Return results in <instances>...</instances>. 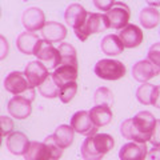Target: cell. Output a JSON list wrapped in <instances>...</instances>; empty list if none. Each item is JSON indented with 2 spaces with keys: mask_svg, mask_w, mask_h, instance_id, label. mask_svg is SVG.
Segmentation results:
<instances>
[{
  "mask_svg": "<svg viewBox=\"0 0 160 160\" xmlns=\"http://www.w3.org/2000/svg\"><path fill=\"white\" fill-rule=\"evenodd\" d=\"M79 75V67L73 66H59L51 75L52 79L55 80V83L58 84L59 88H62L64 84L76 82Z\"/></svg>",
  "mask_w": 160,
  "mask_h": 160,
  "instance_id": "18",
  "label": "cell"
},
{
  "mask_svg": "<svg viewBox=\"0 0 160 160\" xmlns=\"http://www.w3.org/2000/svg\"><path fill=\"white\" fill-rule=\"evenodd\" d=\"M40 40V38L38 36L35 32H22L18 35L16 38V47L24 55H33L35 48H36V44Z\"/></svg>",
  "mask_w": 160,
  "mask_h": 160,
  "instance_id": "21",
  "label": "cell"
},
{
  "mask_svg": "<svg viewBox=\"0 0 160 160\" xmlns=\"http://www.w3.org/2000/svg\"><path fill=\"white\" fill-rule=\"evenodd\" d=\"M59 53H60V66H73L79 67L78 64V55L76 49L72 44L69 43H62L59 46Z\"/></svg>",
  "mask_w": 160,
  "mask_h": 160,
  "instance_id": "24",
  "label": "cell"
},
{
  "mask_svg": "<svg viewBox=\"0 0 160 160\" xmlns=\"http://www.w3.org/2000/svg\"><path fill=\"white\" fill-rule=\"evenodd\" d=\"M104 15H106V18L108 20L109 28L120 29L122 31L123 28H126L128 26L131 12H129V8L127 4H124L122 2H115L113 7Z\"/></svg>",
  "mask_w": 160,
  "mask_h": 160,
  "instance_id": "8",
  "label": "cell"
},
{
  "mask_svg": "<svg viewBox=\"0 0 160 160\" xmlns=\"http://www.w3.org/2000/svg\"><path fill=\"white\" fill-rule=\"evenodd\" d=\"M8 51H9V43H8V40L4 38L3 35H0V60H4V59L7 58Z\"/></svg>",
  "mask_w": 160,
  "mask_h": 160,
  "instance_id": "33",
  "label": "cell"
},
{
  "mask_svg": "<svg viewBox=\"0 0 160 160\" xmlns=\"http://www.w3.org/2000/svg\"><path fill=\"white\" fill-rule=\"evenodd\" d=\"M108 28H109L108 20L104 13L88 12L87 19H86V22L83 23V26L78 29H75V35H76V38L80 39L82 42H86L89 35L103 32Z\"/></svg>",
  "mask_w": 160,
  "mask_h": 160,
  "instance_id": "5",
  "label": "cell"
},
{
  "mask_svg": "<svg viewBox=\"0 0 160 160\" xmlns=\"http://www.w3.org/2000/svg\"><path fill=\"white\" fill-rule=\"evenodd\" d=\"M95 106H108L112 107L113 104V93L107 87H99L93 93Z\"/></svg>",
  "mask_w": 160,
  "mask_h": 160,
  "instance_id": "27",
  "label": "cell"
},
{
  "mask_svg": "<svg viewBox=\"0 0 160 160\" xmlns=\"http://www.w3.org/2000/svg\"><path fill=\"white\" fill-rule=\"evenodd\" d=\"M149 142L152 143L153 147H160V119H156V124L153 128V133Z\"/></svg>",
  "mask_w": 160,
  "mask_h": 160,
  "instance_id": "32",
  "label": "cell"
},
{
  "mask_svg": "<svg viewBox=\"0 0 160 160\" xmlns=\"http://www.w3.org/2000/svg\"><path fill=\"white\" fill-rule=\"evenodd\" d=\"M51 136H52V140L55 142V144H56L59 148L66 149L71 146L72 142H73L75 131L71 126H68V124H62V126H59L56 129H55V132L51 135Z\"/></svg>",
  "mask_w": 160,
  "mask_h": 160,
  "instance_id": "19",
  "label": "cell"
},
{
  "mask_svg": "<svg viewBox=\"0 0 160 160\" xmlns=\"http://www.w3.org/2000/svg\"><path fill=\"white\" fill-rule=\"evenodd\" d=\"M139 19H140L142 26L146 29H152V28L156 27L159 24V22H160V12L156 8L146 7L140 11Z\"/></svg>",
  "mask_w": 160,
  "mask_h": 160,
  "instance_id": "25",
  "label": "cell"
},
{
  "mask_svg": "<svg viewBox=\"0 0 160 160\" xmlns=\"http://www.w3.org/2000/svg\"><path fill=\"white\" fill-rule=\"evenodd\" d=\"M152 106L160 109V84L159 86H155L153 92H152Z\"/></svg>",
  "mask_w": 160,
  "mask_h": 160,
  "instance_id": "35",
  "label": "cell"
},
{
  "mask_svg": "<svg viewBox=\"0 0 160 160\" xmlns=\"http://www.w3.org/2000/svg\"><path fill=\"white\" fill-rule=\"evenodd\" d=\"M156 119L149 111H140L133 118L124 120L120 126V133L124 139L135 143H147L151 140Z\"/></svg>",
  "mask_w": 160,
  "mask_h": 160,
  "instance_id": "1",
  "label": "cell"
},
{
  "mask_svg": "<svg viewBox=\"0 0 160 160\" xmlns=\"http://www.w3.org/2000/svg\"><path fill=\"white\" fill-rule=\"evenodd\" d=\"M4 88L13 96H23L29 102H33L35 99V88L28 83L24 72L12 71L8 73L4 79Z\"/></svg>",
  "mask_w": 160,
  "mask_h": 160,
  "instance_id": "4",
  "label": "cell"
},
{
  "mask_svg": "<svg viewBox=\"0 0 160 160\" xmlns=\"http://www.w3.org/2000/svg\"><path fill=\"white\" fill-rule=\"evenodd\" d=\"M42 36H43V40H46V42L51 44L63 42L67 36V28L62 23L47 22L44 28L42 29Z\"/></svg>",
  "mask_w": 160,
  "mask_h": 160,
  "instance_id": "17",
  "label": "cell"
},
{
  "mask_svg": "<svg viewBox=\"0 0 160 160\" xmlns=\"http://www.w3.org/2000/svg\"><path fill=\"white\" fill-rule=\"evenodd\" d=\"M2 142H3V133L0 132V146H2Z\"/></svg>",
  "mask_w": 160,
  "mask_h": 160,
  "instance_id": "38",
  "label": "cell"
},
{
  "mask_svg": "<svg viewBox=\"0 0 160 160\" xmlns=\"http://www.w3.org/2000/svg\"><path fill=\"white\" fill-rule=\"evenodd\" d=\"M63 155V149L59 148L52 136L44 139V142H31L27 152L24 153L26 160H59Z\"/></svg>",
  "mask_w": 160,
  "mask_h": 160,
  "instance_id": "3",
  "label": "cell"
},
{
  "mask_svg": "<svg viewBox=\"0 0 160 160\" xmlns=\"http://www.w3.org/2000/svg\"><path fill=\"white\" fill-rule=\"evenodd\" d=\"M71 127L75 132L84 136H95L98 133V127L92 123L88 111H78L71 118Z\"/></svg>",
  "mask_w": 160,
  "mask_h": 160,
  "instance_id": "9",
  "label": "cell"
},
{
  "mask_svg": "<svg viewBox=\"0 0 160 160\" xmlns=\"http://www.w3.org/2000/svg\"><path fill=\"white\" fill-rule=\"evenodd\" d=\"M22 23L26 31L28 32H36L43 29L46 26V15L38 7H29L23 12Z\"/></svg>",
  "mask_w": 160,
  "mask_h": 160,
  "instance_id": "10",
  "label": "cell"
},
{
  "mask_svg": "<svg viewBox=\"0 0 160 160\" xmlns=\"http://www.w3.org/2000/svg\"><path fill=\"white\" fill-rule=\"evenodd\" d=\"M115 146V139L108 133H96L88 136L82 144L80 153L84 160H102Z\"/></svg>",
  "mask_w": 160,
  "mask_h": 160,
  "instance_id": "2",
  "label": "cell"
},
{
  "mask_svg": "<svg viewBox=\"0 0 160 160\" xmlns=\"http://www.w3.org/2000/svg\"><path fill=\"white\" fill-rule=\"evenodd\" d=\"M13 129V120L8 116H0V132L3 133V136L6 135L8 136Z\"/></svg>",
  "mask_w": 160,
  "mask_h": 160,
  "instance_id": "31",
  "label": "cell"
},
{
  "mask_svg": "<svg viewBox=\"0 0 160 160\" xmlns=\"http://www.w3.org/2000/svg\"><path fill=\"white\" fill-rule=\"evenodd\" d=\"M147 60L153 66L156 73L160 75V43H155L149 47L147 53Z\"/></svg>",
  "mask_w": 160,
  "mask_h": 160,
  "instance_id": "29",
  "label": "cell"
},
{
  "mask_svg": "<svg viewBox=\"0 0 160 160\" xmlns=\"http://www.w3.org/2000/svg\"><path fill=\"white\" fill-rule=\"evenodd\" d=\"M148 7H152V8H156L158 6H160V2H151V0H148L147 2Z\"/></svg>",
  "mask_w": 160,
  "mask_h": 160,
  "instance_id": "37",
  "label": "cell"
},
{
  "mask_svg": "<svg viewBox=\"0 0 160 160\" xmlns=\"http://www.w3.org/2000/svg\"><path fill=\"white\" fill-rule=\"evenodd\" d=\"M6 143H7L8 151L13 155H16V156H22V155L26 153L29 144H31L27 135H24L23 132H19V131L9 133L7 136Z\"/></svg>",
  "mask_w": 160,
  "mask_h": 160,
  "instance_id": "16",
  "label": "cell"
},
{
  "mask_svg": "<svg viewBox=\"0 0 160 160\" xmlns=\"http://www.w3.org/2000/svg\"><path fill=\"white\" fill-rule=\"evenodd\" d=\"M148 153L146 143L129 142L120 148L119 158L120 160H144Z\"/></svg>",
  "mask_w": 160,
  "mask_h": 160,
  "instance_id": "14",
  "label": "cell"
},
{
  "mask_svg": "<svg viewBox=\"0 0 160 160\" xmlns=\"http://www.w3.org/2000/svg\"><path fill=\"white\" fill-rule=\"evenodd\" d=\"M148 155L151 160H160V147H153L152 149H149Z\"/></svg>",
  "mask_w": 160,
  "mask_h": 160,
  "instance_id": "36",
  "label": "cell"
},
{
  "mask_svg": "<svg viewBox=\"0 0 160 160\" xmlns=\"http://www.w3.org/2000/svg\"><path fill=\"white\" fill-rule=\"evenodd\" d=\"M100 48H102L103 53H106L107 56H116V55L123 53L124 46L122 43V40L119 39L118 35H107L104 36L102 43H100Z\"/></svg>",
  "mask_w": 160,
  "mask_h": 160,
  "instance_id": "23",
  "label": "cell"
},
{
  "mask_svg": "<svg viewBox=\"0 0 160 160\" xmlns=\"http://www.w3.org/2000/svg\"><path fill=\"white\" fill-rule=\"evenodd\" d=\"M33 55L38 58L40 63H43L47 69H56L60 66V53L59 49L53 47V44L40 39L36 48H35Z\"/></svg>",
  "mask_w": 160,
  "mask_h": 160,
  "instance_id": "7",
  "label": "cell"
},
{
  "mask_svg": "<svg viewBox=\"0 0 160 160\" xmlns=\"http://www.w3.org/2000/svg\"><path fill=\"white\" fill-rule=\"evenodd\" d=\"M89 118H91L92 123L99 127H104L107 124L111 123V120L113 118L112 115V109L108 106H95L88 111Z\"/></svg>",
  "mask_w": 160,
  "mask_h": 160,
  "instance_id": "22",
  "label": "cell"
},
{
  "mask_svg": "<svg viewBox=\"0 0 160 160\" xmlns=\"http://www.w3.org/2000/svg\"><path fill=\"white\" fill-rule=\"evenodd\" d=\"M24 75L28 80V83L35 88V87H39L44 80H46L49 73H48V69L47 67L44 66L43 63H40L39 60H35V62H29L27 64L26 69H24Z\"/></svg>",
  "mask_w": 160,
  "mask_h": 160,
  "instance_id": "12",
  "label": "cell"
},
{
  "mask_svg": "<svg viewBox=\"0 0 160 160\" xmlns=\"http://www.w3.org/2000/svg\"><path fill=\"white\" fill-rule=\"evenodd\" d=\"M87 15L88 12L86 11V8L82 4L73 3L67 7L66 13H64V19H66V23L69 27H72L75 31V29H78L83 26V23L87 19Z\"/></svg>",
  "mask_w": 160,
  "mask_h": 160,
  "instance_id": "15",
  "label": "cell"
},
{
  "mask_svg": "<svg viewBox=\"0 0 160 160\" xmlns=\"http://www.w3.org/2000/svg\"><path fill=\"white\" fill-rule=\"evenodd\" d=\"M95 75L104 80H119L127 72L126 66L113 59H102L95 64Z\"/></svg>",
  "mask_w": 160,
  "mask_h": 160,
  "instance_id": "6",
  "label": "cell"
},
{
  "mask_svg": "<svg viewBox=\"0 0 160 160\" xmlns=\"http://www.w3.org/2000/svg\"><path fill=\"white\" fill-rule=\"evenodd\" d=\"M38 89H39V93L42 95L43 98H47V99L59 98V93H60V88L58 87V84L55 83V80L52 79L51 75L40 84Z\"/></svg>",
  "mask_w": 160,
  "mask_h": 160,
  "instance_id": "26",
  "label": "cell"
},
{
  "mask_svg": "<svg viewBox=\"0 0 160 160\" xmlns=\"http://www.w3.org/2000/svg\"><path fill=\"white\" fill-rule=\"evenodd\" d=\"M113 3H115L113 0H112V2H96V0H95V2H93V6L96 7L98 9H100V11L108 12L109 9L113 7Z\"/></svg>",
  "mask_w": 160,
  "mask_h": 160,
  "instance_id": "34",
  "label": "cell"
},
{
  "mask_svg": "<svg viewBox=\"0 0 160 160\" xmlns=\"http://www.w3.org/2000/svg\"><path fill=\"white\" fill-rule=\"evenodd\" d=\"M76 92H78V83L72 82V83L64 84V86L60 88L59 98H60V100H62L63 103H69L75 98Z\"/></svg>",
  "mask_w": 160,
  "mask_h": 160,
  "instance_id": "30",
  "label": "cell"
},
{
  "mask_svg": "<svg viewBox=\"0 0 160 160\" xmlns=\"http://www.w3.org/2000/svg\"><path fill=\"white\" fill-rule=\"evenodd\" d=\"M155 86L149 83H143L142 86H139L136 89V99L139 103L144 104V106H149L152 103V92H153Z\"/></svg>",
  "mask_w": 160,
  "mask_h": 160,
  "instance_id": "28",
  "label": "cell"
},
{
  "mask_svg": "<svg viewBox=\"0 0 160 160\" xmlns=\"http://www.w3.org/2000/svg\"><path fill=\"white\" fill-rule=\"evenodd\" d=\"M0 16H2V7H0Z\"/></svg>",
  "mask_w": 160,
  "mask_h": 160,
  "instance_id": "39",
  "label": "cell"
},
{
  "mask_svg": "<svg viewBox=\"0 0 160 160\" xmlns=\"http://www.w3.org/2000/svg\"><path fill=\"white\" fill-rule=\"evenodd\" d=\"M118 36L122 40L124 48H136L143 43L144 39L142 28L135 26V24H128L126 28H123L119 32Z\"/></svg>",
  "mask_w": 160,
  "mask_h": 160,
  "instance_id": "13",
  "label": "cell"
},
{
  "mask_svg": "<svg viewBox=\"0 0 160 160\" xmlns=\"http://www.w3.org/2000/svg\"><path fill=\"white\" fill-rule=\"evenodd\" d=\"M132 76L136 82H140L143 84L147 83L148 80H151L152 78L158 76V73L155 71L152 64L146 59V60H140L132 67Z\"/></svg>",
  "mask_w": 160,
  "mask_h": 160,
  "instance_id": "20",
  "label": "cell"
},
{
  "mask_svg": "<svg viewBox=\"0 0 160 160\" xmlns=\"http://www.w3.org/2000/svg\"><path fill=\"white\" fill-rule=\"evenodd\" d=\"M8 113L18 120L27 119L32 112V102L23 96H13L8 102Z\"/></svg>",
  "mask_w": 160,
  "mask_h": 160,
  "instance_id": "11",
  "label": "cell"
}]
</instances>
